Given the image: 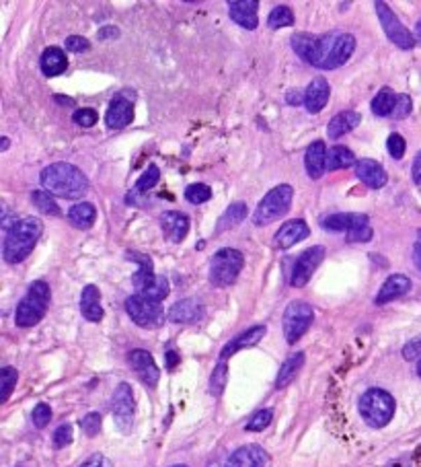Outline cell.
<instances>
[{"instance_id": "6da1fadb", "label": "cell", "mask_w": 421, "mask_h": 467, "mask_svg": "<svg viewBox=\"0 0 421 467\" xmlns=\"http://www.w3.org/2000/svg\"><path fill=\"white\" fill-rule=\"evenodd\" d=\"M355 50V37L346 31H329L315 37L309 64L320 71H335L344 66Z\"/></svg>"}, {"instance_id": "7a4b0ae2", "label": "cell", "mask_w": 421, "mask_h": 467, "mask_svg": "<svg viewBox=\"0 0 421 467\" xmlns=\"http://www.w3.org/2000/svg\"><path fill=\"white\" fill-rule=\"evenodd\" d=\"M41 185L47 194L76 200L89 192V178L71 163H54L41 171Z\"/></svg>"}, {"instance_id": "3957f363", "label": "cell", "mask_w": 421, "mask_h": 467, "mask_svg": "<svg viewBox=\"0 0 421 467\" xmlns=\"http://www.w3.org/2000/svg\"><path fill=\"white\" fill-rule=\"evenodd\" d=\"M43 233V222L37 216L21 218L4 237L2 255L8 264H21L29 253L36 250L37 241Z\"/></svg>"}, {"instance_id": "277c9868", "label": "cell", "mask_w": 421, "mask_h": 467, "mask_svg": "<svg viewBox=\"0 0 421 467\" xmlns=\"http://www.w3.org/2000/svg\"><path fill=\"white\" fill-rule=\"evenodd\" d=\"M50 299H52V292H50L47 282L36 280L31 287L27 288V294L21 299V303L17 305L15 324L19 327H34V325L39 324L45 317V311L50 307Z\"/></svg>"}, {"instance_id": "5b68a950", "label": "cell", "mask_w": 421, "mask_h": 467, "mask_svg": "<svg viewBox=\"0 0 421 467\" xmlns=\"http://www.w3.org/2000/svg\"><path fill=\"white\" fill-rule=\"evenodd\" d=\"M360 416L364 418V422L372 429H385L386 424L392 420L397 403L394 397L390 396L385 389L372 387L368 389L364 396L360 397Z\"/></svg>"}, {"instance_id": "8992f818", "label": "cell", "mask_w": 421, "mask_h": 467, "mask_svg": "<svg viewBox=\"0 0 421 467\" xmlns=\"http://www.w3.org/2000/svg\"><path fill=\"white\" fill-rule=\"evenodd\" d=\"M243 266H245V257L239 250H232V247L218 250L210 261V282L220 288L235 285Z\"/></svg>"}, {"instance_id": "52a82bcc", "label": "cell", "mask_w": 421, "mask_h": 467, "mask_svg": "<svg viewBox=\"0 0 421 467\" xmlns=\"http://www.w3.org/2000/svg\"><path fill=\"white\" fill-rule=\"evenodd\" d=\"M292 198H294L292 185L281 183L278 187H274L272 192H267V194L263 196V200H261L259 206L255 208L253 222H255L257 227H261V224H267V222L278 220L280 216H283L290 210Z\"/></svg>"}, {"instance_id": "ba28073f", "label": "cell", "mask_w": 421, "mask_h": 467, "mask_svg": "<svg viewBox=\"0 0 421 467\" xmlns=\"http://www.w3.org/2000/svg\"><path fill=\"white\" fill-rule=\"evenodd\" d=\"M315 319V311L306 301H292L286 311H283V319H281V327H283V338L288 344H296L313 325Z\"/></svg>"}, {"instance_id": "9c48e42d", "label": "cell", "mask_w": 421, "mask_h": 467, "mask_svg": "<svg viewBox=\"0 0 421 467\" xmlns=\"http://www.w3.org/2000/svg\"><path fill=\"white\" fill-rule=\"evenodd\" d=\"M126 311L130 315V319L140 327H158L165 322V311L161 307V303H154L142 294H132L126 299Z\"/></svg>"}, {"instance_id": "30bf717a", "label": "cell", "mask_w": 421, "mask_h": 467, "mask_svg": "<svg viewBox=\"0 0 421 467\" xmlns=\"http://www.w3.org/2000/svg\"><path fill=\"white\" fill-rule=\"evenodd\" d=\"M374 8H376L378 21H381V25H383V29H385L386 37H388L397 48H401V50H411V48L415 45V37L411 36V31L401 23V19L394 15V10H392L386 2H383V0L374 2Z\"/></svg>"}, {"instance_id": "8fae6325", "label": "cell", "mask_w": 421, "mask_h": 467, "mask_svg": "<svg viewBox=\"0 0 421 467\" xmlns=\"http://www.w3.org/2000/svg\"><path fill=\"white\" fill-rule=\"evenodd\" d=\"M111 410H113V422L124 434L132 431L134 426V414H136V401H134V391L130 387V383H119L113 401H111Z\"/></svg>"}, {"instance_id": "7c38bea8", "label": "cell", "mask_w": 421, "mask_h": 467, "mask_svg": "<svg viewBox=\"0 0 421 467\" xmlns=\"http://www.w3.org/2000/svg\"><path fill=\"white\" fill-rule=\"evenodd\" d=\"M325 257V247L323 245H313L306 252L300 253V257L296 259L294 268H292V276H290V285L294 288H302L309 285L311 276L315 274V270L320 266Z\"/></svg>"}, {"instance_id": "4fadbf2b", "label": "cell", "mask_w": 421, "mask_h": 467, "mask_svg": "<svg viewBox=\"0 0 421 467\" xmlns=\"http://www.w3.org/2000/svg\"><path fill=\"white\" fill-rule=\"evenodd\" d=\"M130 366L134 368V373L140 377V381L148 387H156L158 379H161V371L156 366V362L152 359V354L148 350H132L130 352Z\"/></svg>"}, {"instance_id": "5bb4252c", "label": "cell", "mask_w": 421, "mask_h": 467, "mask_svg": "<svg viewBox=\"0 0 421 467\" xmlns=\"http://www.w3.org/2000/svg\"><path fill=\"white\" fill-rule=\"evenodd\" d=\"M134 120V103L124 95H115L109 103V109L105 113V124L111 130H121L126 126H130Z\"/></svg>"}, {"instance_id": "9a60e30c", "label": "cell", "mask_w": 421, "mask_h": 467, "mask_svg": "<svg viewBox=\"0 0 421 467\" xmlns=\"http://www.w3.org/2000/svg\"><path fill=\"white\" fill-rule=\"evenodd\" d=\"M204 305L198 299H183L169 309L167 319L171 324H198L204 319Z\"/></svg>"}, {"instance_id": "2e32d148", "label": "cell", "mask_w": 421, "mask_h": 467, "mask_svg": "<svg viewBox=\"0 0 421 467\" xmlns=\"http://www.w3.org/2000/svg\"><path fill=\"white\" fill-rule=\"evenodd\" d=\"M265 333H267V327H265V325H253V327H249L245 331H241L237 338H232V340L222 348L220 360H228L232 354H237V352H241V350H245V348L257 346V344L263 340Z\"/></svg>"}, {"instance_id": "e0dca14e", "label": "cell", "mask_w": 421, "mask_h": 467, "mask_svg": "<svg viewBox=\"0 0 421 467\" xmlns=\"http://www.w3.org/2000/svg\"><path fill=\"white\" fill-rule=\"evenodd\" d=\"M257 8H259V2L257 0H230L228 2V15L230 19L241 25L243 29H257L259 25V17H257Z\"/></svg>"}, {"instance_id": "ac0fdd59", "label": "cell", "mask_w": 421, "mask_h": 467, "mask_svg": "<svg viewBox=\"0 0 421 467\" xmlns=\"http://www.w3.org/2000/svg\"><path fill=\"white\" fill-rule=\"evenodd\" d=\"M355 178L362 181L364 185H368L370 189H381L385 187L388 175H386L385 167L374 161V159H357L355 163Z\"/></svg>"}, {"instance_id": "d6986e66", "label": "cell", "mask_w": 421, "mask_h": 467, "mask_svg": "<svg viewBox=\"0 0 421 467\" xmlns=\"http://www.w3.org/2000/svg\"><path fill=\"white\" fill-rule=\"evenodd\" d=\"M370 218L360 213H337V215L327 216L323 218V229L325 231H333V233H351L355 229L368 227Z\"/></svg>"}, {"instance_id": "ffe728a7", "label": "cell", "mask_w": 421, "mask_h": 467, "mask_svg": "<svg viewBox=\"0 0 421 467\" xmlns=\"http://www.w3.org/2000/svg\"><path fill=\"white\" fill-rule=\"evenodd\" d=\"M128 259L136 261L138 264V272L132 276V285L138 290V294L146 292L148 288L156 282V274H154V264H152V257L140 252H128Z\"/></svg>"}, {"instance_id": "44dd1931", "label": "cell", "mask_w": 421, "mask_h": 467, "mask_svg": "<svg viewBox=\"0 0 421 467\" xmlns=\"http://www.w3.org/2000/svg\"><path fill=\"white\" fill-rule=\"evenodd\" d=\"M309 235H311L309 224L302 218H294V220H288L286 224H281L280 231L276 233V245L280 250H290L296 243L304 241Z\"/></svg>"}, {"instance_id": "7402d4cb", "label": "cell", "mask_w": 421, "mask_h": 467, "mask_svg": "<svg viewBox=\"0 0 421 467\" xmlns=\"http://www.w3.org/2000/svg\"><path fill=\"white\" fill-rule=\"evenodd\" d=\"M161 229L167 241L171 243H181L187 233H189V216L177 210H169L161 215Z\"/></svg>"}, {"instance_id": "603a6c76", "label": "cell", "mask_w": 421, "mask_h": 467, "mask_svg": "<svg viewBox=\"0 0 421 467\" xmlns=\"http://www.w3.org/2000/svg\"><path fill=\"white\" fill-rule=\"evenodd\" d=\"M269 455L259 445H245L228 455V467H265Z\"/></svg>"}, {"instance_id": "cb8c5ba5", "label": "cell", "mask_w": 421, "mask_h": 467, "mask_svg": "<svg viewBox=\"0 0 421 467\" xmlns=\"http://www.w3.org/2000/svg\"><path fill=\"white\" fill-rule=\"evenodd\" d=\"M411 287H413V285H411V278H409V276H405V274H390L385 280V285L378 290L374 303H376V305H386V303H390V301H397V299L405 296V294L411 290Z\"/></svg>"}, {"instance_id": "d4e9b609", "label": "cell", "mask_w": 421, "mask_h": 467, "mask_svg": "<svg viewBox=\"0 0 421 467\" xmlns=\"http://www.w3.org/2000/svg\"><path fill=\"white\" fill-rule=\"evenodd\" d=\"M329 95H331V87H329L327 78L316 76L315 80L306 87V91H304L306 111L309 113H318L320 109H325L327 101H329Z\"/></svg>"}, {"instance_id": "484cf974", "label": "cell", "mask_w": 421, "mask_h": 467, "mask_svg": "<svg viewBox=\"0 0 421 467\" xmlns=\"http://www.w3.org/2000/svg\"><path fill=\"white\" fill-rule=\"evenodd\" d=\"M304 167L311 180H320L323 173L327 171V146L323 141H315L309 144L304 152Z\"/></svg>"}, {"instance_id": "4316f807", "label": "cell", "mask_w": 421, "mask_h": 467, "mask_svg": "<svg viewBox=\"0 0 421 467\" xmlns=\"http://www.w3.org/2000/svg\"><path fill=\"white\" fill-rule=\"evenodd\" d=\"M80 313L89 322H101L103 319V307H101V292L95 285L82 288L80 294Z\"/></svg>"}, {"instance_id": "83f0119b", "label": "cell", "mask_w": 421, "mask_h": 467, "mask_svg": "<svg viewBox=\"0 0 421 467\" xmlns=\"http://www.w3.org/2000/svg\"><path fill=\"white\" fill-rule=\"evenodd\" d=\"M360 122H362V115H360L357 111H351V109L341 111V113H337V115L329 122V126H327V136H329L331 141H337V138L350 134L355 126H360Z\"/></svg>"}, {"instance_id": "f1b7e54d", "label": "cell", "mask_w": 421, "mask_h": 467, "mask_svg": "<svg viewBox=\"0 0 421 467\" xmlns=\"http://www.w3.org/2000/svg\"><path fill=\"white\" fill-rule=\"evenodd\" d=\"M39 66H41V72L45 76H58L68 69V60H66V54L60 48H47L41 54Z\"/></svg>"}, {"instance_id": "f546056e", "label": "cell", "mask_w": 421, "mask_h": 467, "mask_svg": "<svg viewBox=\"0 0 421 467\" xmlns=\"http://www.w3.org/2000/svg\"><path fill=\"white\" fill-rule=\"evenodd\" d=\"M302 364H304V352H294V354H290L288 359L283 360V364L280 366V373L276 377V389L288 387L296 379V375L300 373Z\"/></svg>"}, {"instance_id": "4dcf8cb0", "label": "cell", "mask_w": 421, "mask_h": 467, "mask_svg": "<svg viewBox=\"0 0 421 467\" xmlns=\"http://www.w3.org/2000/svg\"><path fill=\"white\" fill-rule=\"evenodd\" d=\"M246 218V204L245 202H235V204H230L222 216L218 218V224H216V235H220V233H224V231H228V229H235V227H239L243 220Z\"/></svg>"}, {"instance_id": "1f68e13d", "label": "cell", "mask_w": 421, "mask_h": 467, "mask_svg": "<svg viewBox=\"0 0 421 467\" xmlns=\"http://www.w3.org/2000/svg\"><path fill=\"white\" fill-rule=\"evenodd\" d=\"M97 218V208L91 202H78L68 210V220L76 229H91Z\"/></svg>"}, {"instance_id": "d6a6232c", "label": "cell", "mask_w": 421, "mask_h": 467, "mask_svg": "<svg viewBox=\"0 0 421 467\" xmlns=\"http://www.w3.org/2000/svg\"><path fill=\"white\" fill-rule=\"evenodd\" d=\"M357 159L353 157L350 148L346 146H333L327 152V169L329 171H339V169H348V167H355Z\"/></svg>"}, {"instance_id": "836d02e7", "label": "cell", "mask_w": 421, "mask_h": 467, "mask_svg": "<svg viewBox=\"0 0 421 467\" xmlns=\"http://www.w3.org/2000/svg\"><path fill=\"white\" fill-rule=\"evenodd\" d=\"M397 99H399V95L392 91V89H381L376 95H374V99H372V111H374V115H378V117H388V115H392V111H394V106H397Z\"/></svg>"}, {"instance_id": "e575fe53", "label": "cell", "mask_w": 421, "mask_h": 467, "mask_svg": "<svg viewBox=\"0 0 421 467\" xmlns=\"http://www.w3.org/2000/svg\"><path fill=\"white\" fill-rule=\"evenodd\" d=\"M294 13L290 6H276L269 17H267V27L269 29H281V27H292L294 25Z\"/></svg>"}, {"instance_id": "d590c367", "label": "cell", "mask_w": 421, "mask_h": 467, "mask_svg": "<svg viewBox=\"0 0 421 467\" xmlns=\"http://www.w3.org/2000/svg\"><path fill=\"white\" fill-rule=\"evenodd\" d=\"M17 381H19V373H17V368H13V366H4V368L0 371V401H2V403L10 397L13 389L17 387Z\"/></svg>"}, {"instance_id": "8d00e7d4", "label": "cell", "mask_w": 421, "mask_h": 467, "mask_svg": "<svg viewBox=\"0 0 421 467\" xmlns=\"http://www.w3.org/2000/svg\"><path fill=\"white\" fill-rule=\"evenodd\" d=\"M158 180H161V171H158V167H156V165H148V169L138 178V181H136V185H134V189H132L130 196H138V194L148 192L150 187H154V185L158 183Z\"/></svg>"}, {"instance_id": "74e56055", "label": "cell", "mask_w": 421, "mask_h": 467, "mask_svg": "<svg viewBox=\"0 0 421 467\" xmlns=\"http://www.w3.org/2000/svg\"><path fill=\"white\" fill-rule=\"evenodd\" d=\"M31 200H34V204H36L37 208H39V210H41L43 215H52V216L62 215L60 206H58V204L54 202L52 194H47V192L36 189V192L31 194Z\"/></svg>"}, {"instance_id": "f35d334b", "label": "cell", "mask_w": 421, "mask_h": 467, "mask_svg": "<svg viewBox=\"0 0 421 467\" xmlns=\"http://www.w3.org/2000/svg\"><path fill=\"white\" fill-rule=\"evenodd\" d=\"M226 379H228V366H226V360H220L214 368L210 377V394L212 396L220 397L224 387H226Z\"/></svg>"}, {"instance_id": "ab89813d", "label": "cell", "mask_w": 421, "mask_h": 467, "mask_svg": "<svg viewBox=\"0 0 421 467\" xmlns=\"http://www.w3.org/2000/svg\"><path fill=\"white\" fill-rule=\"evenodd\" d=\"M185 198L191 204H204L212 198V187L206 183H191L185 187Z\"/></svg>"}, {"instance_id": "60d3db41", "label": "cell", "mask_w": 421, "mask_h": 467, "mask_svg": "<svg viewBox=\"0 0 421 467\" xmlns=\"http://www.w3.org/2000/svg\"><path fill=\"white\" fill-rule=\"evenodd\" d=\"M272 420H274V410H269V408H265V410H259L257 414H253L251 416V420L246 422L245 431L246 432H261L265 431L269 424H272Z\"/></svg>"}, {"instance_id": "b9f144b4", "label": "cell", "mask_w": 421, "mask_h": 467, "mask_svg": "<svg viewBox=\"0 0 421 467\" xmlns=\"http://www.w3.org/2000/svg\"><path fill=\"white\" fill-rule=\"evenodd\" d=\"M315 37L316 36H311V34H296V36L292 37V48H294V52H296L304 62L309 60V56H311V52H313Z\"/></svg>"}, {"instance_id": "7bdbcfd3", "label": "cell", "mask_w": 421, "mask_h": 467, "mask_svg": "<svg viewBox=\"0 0 421 467\" xmlns=\"http://www.w3.org/2000/svg\"><path fill=\"white\" fill-rule=\"evenodd\" d=\"M167 294H169V280L165 276H156V282L146 292H142V296H146L154 303H161L163 299H167Z\"/></svg>"}, {"instance_id": "ee69618b", "label": "cell", "mask_w": 421, "mask_h": 467, "mask_svg": "<svg viewBox=\"0 0 421 467\" xmlns=\"http://www.w3.org/2000/svg\"><path fill=\"white\" fill-rule=\"evenodd\" d=\"M101 424H103V418L99 412H89L87 416L80 418V429L87 436H97L101 432Z\"/></svg>"}, {"instance_id": "f6af8a7d", "label": "cell", "mask_w": 421, "mask_h": 467, "mask_svg": "<svg viewBox=\"0 0 421 467\" xmlns=\"http://www.w3.org/2000/svg\"><path fill=\"white\" fill-rule=\"evenodd\" d=\"M97 120H99V113H97L93 108L76 109L74 115H72V122H74L76 126H82V128H91V126H95Z\"/></svg>"}, {"instance_id": "bcb514c9", "label": "cell", "mask_w": 421, "mask_h": 467, "mask_svg": "<svg viewBox=\"0 0 421 467\" xmlns=\"http://www.w3.org/2000/svg\"><path fill=\"white\" fill-rule=\"evenodd\" d=\"M405 148H407V144H405V138L401 136V134H390L388 136V141H386V150H388V155L392 157V159H403V155H405Z\"/></svg>"}, {"instance_id": "7dc6e473", "label": "cell", "mask_w": 421, "mask_h": 467, "mask_svg": "<svg viewBox=\"0 0 421 467\" xmlns=\"http://www.w3.org/2000/svg\"><path fill=\"white\" fill-rule=\"evenodd\" d=\"M31 420L36 424V429H45L52 420V408L47 403H37L31 414Z\"/></svg>"}, {"instance_id": "c3c4849f", "label": "cell", "mask_w": 421, "mask_h": 467, "mask_svg": "<svg viewBox=\"0 0 421 467\" xmlns=\"http://www.w3.org/2000/svg\"><path fill=\"white\" fill-rule=\"evenodd\" d=\"M411 109H413V101H411V97H409V95H405V93H401V95H399V99H397V106H394V111H392V115H390V117H394V120H405V117L411 113Z\"/></svg>"}, {"instance_id": "681fc988", "label": "cell", "mask_w": 421, "mask_h": 467, "mask_svg": "<svg viewBox=\"0 0 421 467\" xmlns=\"http://www.w3.org/2000/svg\"><path fill=\"white\" fill-rule=\"evenodd\" d=\"M52 440H54V447H56V449H62V447L71 445V443H72V426H71V424H60V426L56 429V432H54Z\"/></svg>"}, {"instance_id": "f907efd6", "label": "cell", "mask_w": 421, "mask_h": 467, "mask_svg": "<svg viewBox=\"0 0 421 467\" xmlns=\"http://www.w3.org/2000/svg\"><path fill=\"white\" fill-rule=\"evenodd\" d=\"M91 48V43H89V39L87 37H80V36H71L66 37V50H71L74 54H82V52H87Z\"/></svg>"}, {"instance_id": "816d5d0a", "label": "cell", "mask_w": 421, "mask_h": 467, "mask_svg": "<svg viewBox=\"0 0 421 467\" xmlns=\"http://www.w3.org/2000/svg\"><path fill=\"white\" fill-rule=\"evenodd\" d=\"M372 227L368 224V227H362V229H355V231H351L348 233V241L351 243H368V241H372Z\"/></svg>"}, {"instance_id": "f5cc1de1", "label": "cell", "mask_w": 421, "mask_h": 467, "mask_svg": "<svg viewBox=\"0 0 421 467\" xmlns=\"http://www.w3.org/2000/svg\"><path fill=\"white\" fill-rule=\"evenodd\" d=\"M421 357V336L420 338H413L411 342H407L403 346V359L405 360H415Z\"/></svg>"}, {"instance_id": "db71d44e", "label": "cell", "mask_w": 421, "mask_h": 467, "mask_svg": "<svg viewBox=\"0 0 421 467\" xmlns=\"http://www.w3.org/2000/svg\"><path fill=\"white\" fill-rule=\"evenodd\" d=\"M17 222H19L17 215H13V213H10V208H8V206H6V204L2 202V220H0L2 229H4V231L8 233V231H10V229H13V227H15Z\"/></svg>"}, {"instance_id": "11a10c76", "label": "cell", "mask_w": 421, "mask_h": 467, "mask_svg": "<svg viewBox=\"0 0 421 467\" xmlns=\"http://www.w3.org/2000/svg\"><path fill=\"white\" fill-rule=\"evenodd\" d=\"M80 467H111V461L107 459L105 455H101V453H95V455H91L87 461H82Z\"/></svg>"}, {"instance_id": "9f6ffc18", "label": "cell", "mask_w": 421, "mask_h": 467, "mask_svg": "<svg viewBox=\"0 0 421 467\" xmlns=\"http://www.w3.org/2000/svg\"><path fill=\"white\" fill-rule=\"evenodd\" d=\"M286 101H288V106H300V103H304V91H300V89L288 91V93H286Z\"/></svg>"}, {"instance_id": "6f0895ef", "label": "cell", "mask_w": 421, "mask_h": 467, "mask_svg": "<svg viewBox=\"0 0 421 467\" xmlns=\"http://www.w3.org/2000/svg\"><path fill=\"white\" fill-rule=\"evenodd\" d=\"M115 37H119V29L113 27V25H105V27H101V29L97 31V39H99V41L115 39Z\"/></svg>"}, {"instance_id": "680465c9", "label": "cell", "mask_w": 421, "mask_h": 467, "mask_svg": "<svg viewBox=\"0 0 421 467\" xmlns=\"http://www.w3.org/2000/svg\"><path fill=\"white\" fill-rule=\"evenodd\" d=\"M179 360H181V357L177 354L175 350H167V354H165V364H167V368L169 371H173L177 364H179Z\"/></svg>"}, {"instance_id": "91938a15", "label": "cell", "mask_w": 421, "mask_h": 467, "mask_svg": "<svg viewBox=\"0 0 421 467\" xmlns=\"http://www.w3.org/2000/svg\"><path fill=\"white\" fill-rule=\"evenodd\" d=\"M411 175H413V181L421 185V150L418 152L415 161H413V169H411Z\"/></svg>"}, {"instance_id": "94428289", "label": "cell", "mask_w": 421, "mask_h": 467, "mask_svg": "<svg viewBox=\"0 0 421 467\" xmlns=\"http://www.w3.org/2000/svg\"><path fill=\"white\" fill-rule=\"evenodd\" d=\"M413 261H415V266L421 270V229L418 231V243H415V247H413Z\"/></svg>"}, {"instance_id": "6125c7cd", "label": "cell", "mask_w": 421, "mask_h": 467, "mask_svg": "<svg viewBox=\"0 0 421 467\" xmlns=\"http://www.w3.org/2000/svg\"><path fill=\"white\" fill-rule=\"evenodd\" d=\"M413 37H415V43H420V45H421V17H420V21L415 23V31H413Z\"/></svg>"}, {"instance_id": "be15d7a7", "label": "cell", "mask_w": 421, "mask_h": 467, "mask_svg": "<svg viewBox=\"0 0 421 467\" xmlns=\"http://www.w3.org/2000/svg\"><path fill=\"white\" fill-rule=\"evenodd\" d=\"M0 143H2V146H0V148H2V150H6V148H8V143H10V141H8V138L4 136V138H2Z\"/></svg>"}, {"instance_id": "e7e4bbea", "label": "cell", "mask_w": 421, "mask_h": 467, "mask_svg": "<svg viewBox=\"0 0 421 467\" xmlns=\"http://www.w3.org/2000/svg\"><path fill=\"white\" fill-rule=\"evenodd\" d=\"M56 101H60V103H68V106H72V99H64V97H56Z\"/></svg>"}, {"instance_id": "03108f58", "label": "cell", "mask_w": 421, "mask_h": 467, "mask_svg": "<svg viewBox=\"0 0 421 467\" xmlns=\"http://www.w3.org/2000/svg\"><path fill=\"white\" fill-rule=\"evenodd\" d=\"M418 375H420V377H421V360H420V362H418Z\"/></svg>"}, {"instance_id": "003e7915", "label": "cell", "mask_w": 421, "mask_h": 467, "mask_svg": "<svg viewBox=\"0 0 421 467\" xmlns=\"http://www.w3.org/2000/svg\"><path fill=\"white\" fill-rule=\"evenodd\" d=\"M171 467H187V466H185V464H175V466H171Z\"/></svg>"}]
</instances>
